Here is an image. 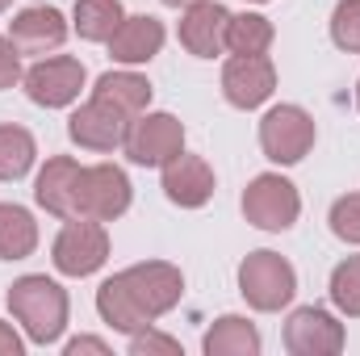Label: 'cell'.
I'll return each mask as SVG.
<instances>
[{
	"instance_id": "obj_1",
	"label": "cell",
	"mask_w": 360,
	"mask_h": 356,
	"mask_svg": "<svg viewBox=\"0 0 360 356\" xmlns=\"http://www.w3.org/2000/svg\"><path fill=\"white\" fill-rule=\"evenodd\" d=\"M184 298V272L168 260H139L96 285V314L105 327L134 336L176 310Z\"/></svg>"
},
{
	"instance_id": "obj_2",
	"label": "cell",
	"mask_w": 360,
	"mask_h": 356,
	"mask_svg": "<svg viewBox=\"0 0 360 356\" xmlns=\"http://www.w3.org/2000/svg\"><path fill=\"white\" fill-rule=\"evenodd\" d=\"M4 302H8V310H13V319H17V327L25 331L30 344L51 348V344L63 340L72 302H68V289H63L55 276H46V272H25V276H17V281L8 285Z\"/></svg>"
},
{
	"instance_id": "obj_3",
	"label": "cell",
	"mask_w": 360,
	"mask_h": 356,
	"mask_svg": "<svg viewBox=\"0 0 360 356\" xmlns=\"http://www.w3.org/2000/svg\"><path fill=\"white\" fill-rule=\"evenodd\" d=\"M239 293H243V302L252 310L276 314L297 293V268L289 265L281 252H269V248L248 252L243 265H239Z\"/></svg>"
},
{
	"instance_id": "obj_4",
	"label": "cell",
	"mask_w": 360,
	"mask_h": 356,
	"mask_svg": "<svg viewBox=\"0 0 360 356\" xmlns=\"http://www.w3.org/2000/svg\"><path fill=\"white\" fill-rule=\"evenodd\" d=\"M239 210H243V218L256 231L281 235V231H289L302 218V193H297L293 180L281 177V172H260V177L248 180Z\"/></svg>"
},
{
	"instance_id": "obj_5",
	"label": "cell",
	"mask_w": 360,
	"mask_h": 356,
	"mask_svg": "<svg viewBox=\"0 0 360 356\" xmlns=\"http://www.w3.org/2000/svg\"><path fill=\"white\" fill-rule=\"evenodd\" d=\"M122 151L139 168H164L172 155L184 151V122L168 109H147L126 126Z\"/></svg>"
},
{
	"instance_id": "obj_6",
	"label": "cell",
	"mask_w": 360,
	"mask_h": 356,
	"mask_svg": "<svg viewBox=\"0 0 360 356\" xmlns=\"http://www.w3.org/2000/svg\"><path fill=\"white\" fill-rule=\"evenodd\" d=\"M314 139H319V126L302 105H272L260 117V151L281 168L302 164L314 151Z\"/></svg>"
},
{
	"instance_id": "obj_7",
	"label": "cell",
	"mask_w": 360,
	"mask_h": 356,
	"mask_svg": "<svg viewBox=\"0 0 360 356\" xmlns=\"http://www.w3.org/2000/svg\"><path fill=\"white\" fill-rule=\"evenodd\" d=\"M51 265L63 276H92L109 265V231L96 218H63L51 243Z\"/></svg>"
},
{
	"instance_id": "obj_8",
	"label": "cell",
	"mask_w": 360,
	"mask_h": 356,
	"mask_svg": "<svg viewBox=\"0 0 360 356\" xmlns=\"http://www.w3.org/2000/svg\"><path fill=\"white\" fill-rule=\"evenodd\" d=\"M89 84V72L76 55H42L25 68L21 89L38 109H68L80 101V92Z\"/></svg>"
},
{
	"instance_id": "obj_9",
	"label": "cell",
	"mask_w": 360,
	"mask_h": 356,
	"mask_svg": "<svg viewBox=\"0 0 360 356\" xmlns=\"http://www.w3.org/2000/svg\"><path fill=\"white\" fill-rule=\"evenodd\" d=\"M134 201V184L117 164H89L80 177V214L96 222H117Z\"/></svg>"
},
{
	"instance_id": "obj_10",
	"label": "cell",
	"mask_w": 360,
	"mask_h": 356,
	"mask_svg": "<svg viewBox=\"0 0 360 356\" xmlns=\"http://www.w3.org/2000/svg\"><path fill=\"white\" fill-rule=\"evenodd\" d=\"M344 344H348L344 323L323 306H297L285 319V348L293 356H335L344 352Z\"/></svg>"
},
{
	"instance_id": "obj_11",
	"label": "cell",
	"mask_w": 360,
	"mask_h": 356,
	"mask_svg": "<svg viewBox=\"0 0 360 356\" xmlns=\"http://www.w3.org/2000/svg\"><path fill=\"white\" fill-rule=\"evenodd\" d=\"M226 25H231V8L218 0H193L180 8L176 38L193 59H218L226 51Z\"/></svg>"
},
{
	"instance_id": "obj_12",
	"label": "cell",
	"mask_w": 360,
	"mask_h": 356,
	"mask_svg": "<svg viewBox=\"0 0 360 356\" xmlns=\"http://www.w3.org/2000/svg\"><path fill=\"white\" fill-rule=\"evenodd\" d=\"M276 92V68L269 55H231L222 63V96L235 109H260Z\"/></svg>"
},
{
	"instance_id": "obj_13",
	"label": "cell",
	"mask_w": 360,
	"mask_h": 356,
	"mask_svg": "<svg viewBox=\"0 0 360 356\" xmlns=\"http://www.w3.org/2000/svg\"><path fill=\"white\" fill-rule=\"evenodd\" d=\"M68 34H72V25H68V17H63L55 4H30V8H21V13L8 21V38H13V46L21 51V59H25V55H30V59L55 55V51L68 42Z\"/></svg>"
},
{
	"instance_id": "obj_14",
	"label": "cell",
	"mask_w": 360,
	"mask_h": 356,
	"mask_svg": "<svg viewBox=\"0 0 360 356\" xmlns=\"http://www.w3.org/2000/svg\"><path fill=\"white\" fill-rule=\"evenodd\" d=\"M80 177H84V164H76L72 155H51L34 177V201L55 218H76L80 214Z\"/></svg>"
},
{
	"instance_id": "obj_15",
	"label": "cell",
	"mask_w": 360,
	"mask_h": 356,
	"mask_svg": "<svg viewBox=\"0 0 360 356\" xmlns=\"http://www.w3.org/2000/svg\"><path fill=\"white\" fill-rule=\"evenodd\" d=\"M160 184H164V197L172 205H180V210H201V205H210V197L218 189V177H214V168L201 155L180 151V155H172L160 168Z\"/></svg>"
},
{
	"instance_id": "obj_16",
	"label": "cell",
	"mask_w": 360,
	"mask_h": 356,
	"mask_svg": "<svg viewBox=\"0 0 360 356\" xmlns=\"http://www.w3.org/2000/svg\"><path fill=\"white\" fill-rule=\"evenodd\" d=\"M164 42H168V30H164L160 17H151V13H134L130 17L126 13V21L117 25V34L105 46H109V59L117 68H143V63H151L164 51Z\"/></svg>"
},
{
	"instance_id": "obj_17",
	"label": "cell",
	"mask_w": 360,
	"mask_h": 356,
	"mask_svg": "<svg viewBox=\"0 0 360 356\" xmlns=\"http://www.w3.org/2000/svg\"><path fill=\"white\" fill-rule=\"evenodd\" d=\"M126 126H130V122H122L113 109H105L101 101H92V96H89L84 105H76V109H72V117H68V139H72L80 151L109 155V151H117V147H122Z\"/></svg>"
},
{
	"instance_id": "obj_18",
	"label": "cell",
	"mask_w": 360,
	"mask_h": 356,
	"mask_svg": "<svg viewBox=\"0 0 360 356\" xmlns=\"http://www.w3.org/2000/svg\"><path fill=\"white\" fill-rule=\"evenodd\" d=\"M92 101H101L105 109H113L122 122H134L139 113L151 109V80L139 76L134 68L105 72V76H96V84H92Z\"/></svg>"
},
{
	"instance_id": "obj_19",
	"label": "cell",
	"mask_w": 360,
	"mask_h": 356,
	"mask_svg": "<svg viewBox=\"0 0 360 356\" xmlns=\"http://www.w3.org/2000/svg\"><path fill=\"white\" fill-rule=\"evenodd\" d=\"M260 348H264L260 327L248 314H218L210 323V331L201 336L205 356H260Z\"/></svg>"
},
{
	"instance_id": "obj_20",
	"label": "cell",
	"mask_w": 360,
	"mask_h": 356,
	"mask_svg": "<svg viewBox=\"0 0 360 356\" xmlns=\"http://www.w3.org/2000/svg\"><path fill=\"white\" fill-rule=\"evenodd\" d=\"M38 252V222L25 205L0 201V260H30Z\"/></svg>"
},
{
	"instance_id": "obj_21",
	"label": "cell",
	"mask_w": 360,
	"mask_h": 356,
	"mask_svg": "<svg viewBox=\"0 0 360 356\" xmlns=\"http://www.w3.org/2000/svg\"><path fill=\"white\" fill-rule=\"evenodd\" d=\"M38 164V143L25 126L17 122H0V180L13 184V180L30 177Z\"/></svg>"
},
{
	"instance_id": "obj_22",
	"label": "cell",
	"mask_w": 360,
	"mask_h": 356,
	"mask_svg": "<svg viewBox=\"0 0 360 356\" xmlns=\"http://www.w3.org/2000/svg\"><path fill=\"white\" fill-rule=\"evenodd\" d=\"M122 21H126L122 0H76V13H72V30L84 42H109Z\"/></svg>"
},
{
	"instance_id": "obj_23",
	"label": "cell",
	"mask_w": 360,
	"mask_h": 356,
	"mask_svg": "<svg viewBox=\"0 0 360 356\" xmlns=\"http://www.w3.org/2000/svg\"><path fill=\"white\" fill-rule=\"evenodd\" d=\"M272 38H276V30L264 13H252V8L231 13V25H226V51L231 55H269Z\"/></svg>"
},
{
	"instance_id": "obj_24",
	"label": "cell",
	"mask_w": 360,
	"mask_h": 356,
	"mask_svg": "<svg viewBox=\"0 0 360 356\" xmlns=\"http://www.w3.org/2000/svg\"><path fill=\"white\" fill-rule=\"evenodd\" d=\"M327 293H331V306L348 319H360V256H348L331 268V281H327Z\"/></svg>"
},
{
	"instance_id": "obj_25",
	"label": "cell",
	"mask_w": 360,
	"mask_h": 356,
	"mask_svg": "<svg viewBox=\"0 0 360 356\" xmlns=\"http://www.w3.org/2000/svg\"><path fill=\"white\" fill-rule=\"evenodd\" d=\"M331 42L348 55H360V0H340L331 13Z\"/></svg>"
},
{
	"instance_id": "obj_26",
	"label": "cell",
	"mask_w": 360,
	"mask_h": 356,
	"mask_svg": "<svg viewBox=\"0 0 360 356\" xmlns=\"http://www.w3.org/2000/svg\"><path fill=\"white\" fill-rule=\"evenodd\" d=\"M327 222H331V235H335L340 243H360V193L335 197Z\"/></svg>"
},
{
	"instance_id": "obj_27",
	"label": "cell",
	"mask_w": 360,
	"mask_h": 356,
	"mask_svg": "<svg viewBox=\"0 0 360 356\" xmlns=\"http://www.w3.org/2000/svg\"><path fill=\"white\" fill-rule=\"evenodd\" d=\"M130 356H180V340L155 331V323H151V327L130 336Z\"/></svg>"
},
{
	"instance_id": "obj_28",
	"label": "cell",
	"mask_w": 360,
	"mask_h": 356,
	"mask_svg": "<svg viewBox=\"0 0 360 356\" xmlns=\"http://www.w3.org/2000/svg\"><path fill=\"white\" fill-rule=\"evenodd\" d=\"M21 76H25V68H21V51L13 46L8 34H0V92L13 89V84H21Z\"/></svg>"
},
{
	"instance_id": "obj_29",
	"label": "cell",
	"mask_w": 360,
	"mask_h": 356,
	"mask_svg": "<svg viewBox=\"0 0 360 356\" xmlns=\"http://www.w3.org/2000/svg\"><path fill=\"white\" fill-rule=\"evenodd\" d=\"M63 352H68V356H84V352L109 356L113 348H109V340H96V336H76V340H68V344H63Z\"/></svg>"
},
{
	"instance_id": "obj_30",
	"label": "cell",
	"mask_w": 360,
	"mask_h": 356,
	"mask_svg": "<svg viewBox=\"0 0 360 356\" xmlns=\"http://www.w3.org/2000/svg\"><path fill=\"white\" fill-rule=\"evenodd\" d=\"M25 344H30V340H25V336H17V327H13V323H4V319H0V356H21V352H25Z\"/></svg>"
},
{
	"instance_id": "obj_31",
	"label": "cell",
	"mask_w": 360,
	"mask_h": 356,
	"mask_svg": "<svg viewBox=\"0 0 360 356\" xmlns=\"http://www.w3.org/2000/svg\"><path fill=\"white\" fill-rule=\"evenodd\" d=\"M168 8H184V4H193V0H164Z\"/></svg>"
},
{
	"instance_id": "obj_32",
	"label": "cell",
	"mask_w": 360,
	"mask_h": 356,
	"mask_svg": "<svg viewBox=\"0 0 360 356\" xmlns=\"http://www.w3.org/2000/svg\"><path fill=\"white\" fill-rule=\"evenodd\" d=\"M13 8V0H0V13H8Z\"/></svg>"
},
{
	"instance_id": "obj_33",
	"label": "cell",
	"mask_w": 360,
	"mask_h": 356,
	"mask_svg": "<svg viewBox=\"0 0 360 356\" xmlns=\"http://www.w3.org/2000/svg\"><path fill=\"white\" fill-rule=\"evenodd\" d=\"M356 109H360V80H356Z\"/></svg>"
},
{
	"instance_id": "obj_34",
	"label": "cell",
	"mask_w": 360,
	"mask_h": 356,
	"mask_svg": "<svg viewBox=\"0 0 360 356\" xmlns=\"http://www.w3.org/2000/svg\"><path fill=\"white\" fill-rule=\"evenodd\" d=\"M248 4H269V0H248Z\"/></svg>"
}]
</instances>
